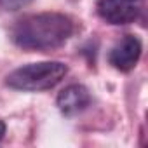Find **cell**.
I'll return each mask as SVG.
<instances>
[{
    "instance_id": "52a82bcc",
    "label": "cell",
    "mask_w": 148,
    "mask_h": 148,
    "mask_svg": "<svg viewBox=\"0 0 148 148\" xmlns=\"http://www.w3.org/2000/svg\"><path fill=\"white\" fill-rule=\"evenodd\" d=\"M4 136H5V124L0 120V141L4 139Z\"/></svg>"
},
{
    "instance_id": "7a4b0ae2",
    "label": "cell",
    "mask_w": 148,
    "mask_h": 148,
    "mask_svg": "<svg viewBox=\"0 0 148 148\" xmlns=\"http://www.w3.org/2000/svg\"><path fill=\"white\" fill-rule=\"evenodd\" d=\"M68 73V66L61 61H40L23 64L12 70L5 84L11 89L25 92H40L56 87Z\"/></svg>"
},
{
    "instance_id": "8992f818",
    "label": "cell",
    "mask_w": 148,
    "mask_h": 148,
    "mask_svg": "<svg viewBox=\"0 0 148 148\" xmlns=\"http://www.w3.org/2000/svg\"><path fill=\"white\" fill-rule=\"evenodd\" d=\"M32 0H0V9L4 11H18L25 5H28Z\"/></svg>"
},
{
    "instance_id": "3957f363",
    "label": "cell",
    "mask_w": 148,
    "mask_h": 148,
    "mask_svg": "<svg viewBox=\"0 0 148 148\" xmlns=\"http://www.w3.org/2000/svg\"><path fill=\"white\" fill-rule=\"evenodd\" d=\"M141 2L139 0H98L96 12L98 16L113 26H122L134 23L139 16Z\"/></svg>"
},
{
    "instance_id": "6da1fadb",
    "label": "cell",
    "mask_w": 148,
    "mask_h": 148,
    "mask_svg": "<svg viewBox=\"0 0 148 148\" xmlns=\"http://www.w3.org/2000/svg\"><path fill=\"white\" fill-rule=\"evenodd\" d=\"M73 21L61 12H38L19 19L12 32V42L25 51L49 52L61 47L73 35Z\"/></svg>"
},
{
    "instance_id": "277c9868",
    "label": "cell",
    "mask_w": 148,
    "mask_h": 148,
    "mask_svg": "<svg viewBox=\"0 0 148 148\" xmlns=\"http://www.w3.org/2000/svg\"><path fill=\"white\" fill-rule=\"evenodd\" d=\"M141 51H143L141 40L134 35H125L112 47L108 54V61L119 71H131L138 64L141 58Z\"/></svg>"
},
{
    "instance_id": "5b68a950",
    "label": "cell",
    "mask_w": 148,
    "mask_h": 148,
    "mask_svg": "<svg viewBox=\"0 0 148 148\" xmlns=\"http://www.w3.org/2000/svg\"><path fill=\"white\" fill-rule=\"evenodd\" d=\"M58 108L64 117H73L91 105V92L82 84H71L58 94Z\"/></svg>"
}]
</instances>
